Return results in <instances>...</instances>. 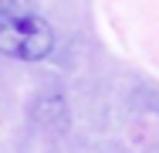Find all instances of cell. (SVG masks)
<instances>
[{
    "mask_svg": "<svg viewBox=\"0 0 159 153\" xmlns=\"http://www.w3.org/2000/svg\"><path fill=\"white\" fill-rule=\"evenodd\" d=\"M54 51V27L31 0H0V55L14 61H41Z\"/></svg>",
    "mask_w": 159,
    "mask_h": 153,
    "instance_id": "cell-1",
    "label": "cell"
}]
</instances>
